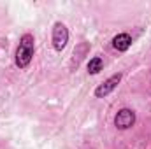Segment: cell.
<instances>
[{"mask_svg":"<svg viewBox=\"0 0 151 149\" xmlns=\"http://www.w3.org/2000/svg\"><path fill=\"white\" fill-rule=\"evenodd\" d=\"M32 56H34V37L27 34L19 40V46L16 51V65L19 69H25L32 62Z\"/></svg>","mask_w":151,"mask_h":149,"instance_id":"obj_1","label":"cell"},{"mask_svg":"<svg viewBox=\"0 0 151 149\" xmlns=\"http://www.w3.org/2000/svg\"><path fill=\"white\" fill-rule=\"evenodd\" d=\"M69 42V32L63 23H56L53 28V46L56 51H62Z\"/></svg>","mask_w":151,"mask_h":149,"instance_id":"obj_2","label":"cell"},{"mask_svg":"<svg viewBox=\"0 0 151 149\" xmlns=\"http://www.w3.org/2000/svg\"><path fill=\"white\" fill-rule=\"evenodd\" d=\"M134 121H135V114L130 111V109H121V111L116 114V117H114L116 126L121 128V130L130 128V126L134 125Z\"/></svg>","mask_w":151,"mask_h":149,"instance_id":"obj_3","label":"cell"},{"mask_svg":"<svg viewBox=\"0 0 151 149\" xmlns=\"http://www.w3.org/2000/svg\"><path fill=\"white\" fill-rule=\"evenodd\" d=\"M119 79H121V74H116L113 77H109L104 84H100L97 90H95V95L99 97V98H102V97H106V95H109L111 91H113L114 88L118 86V82H119Z\"/></svg>","mask_w":151,"mask_h":149,"instance_id":"obj_4","label":"cell"},{"mask_svg":"<svg viewBox=\"0 0 151 149\" xmlns=\"http://www.w3.org/2000/svg\"><path fill=\"white\" fill-rule=\"evenodd\" d=\"M130 44H132V37H130L128 34H119V35H116L114 40H113V46L118 51H127V49L130 47Z\"/></svg>","mask_w":151,"mask_h":149,"instance_id":"obj_5","label":"cell"},{"mask_svg":"<svg viewBox=\"0 0 151 149\" xmlns=\"http://www.w3.org/2000/svg\"><path fill=\"white\" fill-rule=\"evenodd\" d=\"M102 67H104V62H102V58H93V60H90V63H88V72L90 74H99L100 70H102Z\"/></svg>","mask_w":151,"mask_h":149,"instance_id":"obj_6","label":"cell"}]
</instances>
